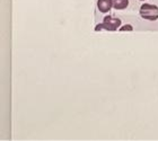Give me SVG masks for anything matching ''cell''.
Instances as JSON below:
<instances>
[{
    "instance_id": "6da1fadb",
    "label": "cell",
    "mask_w": 158,
    "mask_h": 141,
    "mask_svg": "<svg viewBox=\"0 0 158 141\" xmlns=\"http://www.w3.org/2000/svg\"><path fill=\"white\" fill-rule=\"evenodd\" d=\"M120 26H121V20L118 18H114L112 16H106L104 17L103 23H101L95 27V31L98 32L101 30H106L110 31V32H115Z\"/></svg>"
},
{
    "instance_id": "7a4b0ae2",
    "label": "cell",
    "mask_w": 158,
    "mask_h": 141,
    "mask_svg": "<svg viewBox=\"0 0 158 141\" xmlns=\"http://www.w3.org/2000/svg\"><path fill=\"white\" fill-rule=\"evenodd\" d=\"M140 16L147 20H157L158 19V7L150 3H145L140 7Z\"/></svg>"
},
{
    "instance_id": "3957f363",
    "label": "cell",
    "mask_w": 158,
    "mask_h": 141,
    "mask_svg": "<svg viewBox=\"0 0 158 141\" xmlns=\"http://www.w3.org/2000/svg\"><path fill=\"white\" fill-rule=\"evenodd\" d=\"M112 7V0H97V8L101 13H109Z\"/></svg>"
},
{
    "instance_id": "277c9868",
    "label": "cell",
    "mask_w": 158,
    "mask_h": 141,
    "mask_svg": "<svg viewBox=\"0 0 158 141\" xmlns=\"http://www.w3.org/2000/svg\"><path fill=\"white\" fill-rule=\"evenodd\" d=\"M112 2H113V8L121 10L128 7L129 0H112Z\"/></svg>"
},
{
    "instance_id": "5b68a950",
    "label": "cell",
    "mask_w": 158,
    "mask_h": 141,
    "mask_svg": "<svg viewBox=\"0 0 158 141\" xmlns=\"http://www.w3.org/2000/svg\"><path fill=\"white\" fill-rule=\"evenodd\" d=\"M125 31H133V27L131 26V25H124V26H122L121 28H120V32H125Z\"/></svg>"
},
{
    "instance_id": "8992f818",
    "label": "cell",
    "mask_w": 158,
    "mask_h": 141,
    "mask_svg": "<svg viewBox=\"0 0 158 141\" xmlns=\"http://www.w3.org/2000/svg\"><path fill=\"white\" fill-rule=\"evenodd\" d=\"M141 1H142V0H141Z\"/></svg>"
}]
</instances>
